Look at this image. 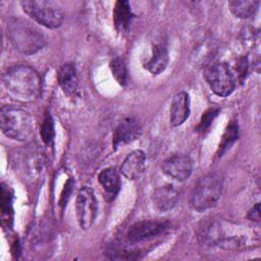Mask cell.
Masks as SVG:
<instances>
[{
  "mask_svg": "<svg viewBox=\"0 0 261 261\" xmlns=\"http://www.w3.org/2000/svg\"><path fill=\"white\" fill-rule=\"evenodd\" d=\"M198 239L205 246H217L225 250H243L258 244V236L249 227L220 218L203 221Z\"/></svg>",
  "mask_w": 261,
  "mask_h": 261,
  "instance_id": "cell-1",
  "label": "cell"
},
{
  "mask_svg": "<svg viewBox=\"0 0 261 261\" xmlns=\"http://www.w3.org/2000/svg\"><path fill=\"white\" fill-rule=\"evenodd\" d=\"M3 86L10 97L19 102H32L41 93V77L28 65H13L2 76Z\"/></svg>",
  "mask_w": 261,
  "mask_h": 261,
  "instance_id": "cell-2",
  "label": "cell"
},
{
  "mask_svg": "<svg viewBox=\"0 0 261 261\" xmlns=\"http://www.w3.org/2000/svg\"><path fill=\"white\" fill-rule=\"evenodd\" d=\"M7 36L15 50L22 54H35L46 44L43 33L31 21L19 17L9 20Z\"/></svg>",
  "mask_w": 261,
  "mask_h": 261,
  "instance_id": "cell-3",
  "label": "cell"
},
{
  "mask_svg": "<svg viewBox=\"0 0 261 261\" xmlns=\"http://www.w3.org/2000/svg\"><path fill=\"white\" fill-rule=\"evenodd\" d=\"M0 124L2 133L12 140L27 142L34 136L33 117L20 107L3 106L0 111Z\"/></svg>",
  "mask_w": 261,
  "mask_h": 261,
  "instance_id": "cell-4",
  "label": "cell"
},
{
  "mask_svg": "<svg viewBox=\"0 0 261 261\" xmlns=\"http://www.w3.org/2000/svg\"><path fill=\"white\" fill-rule=\"evenodd\" d=\"M223 190L224 179L220 173L212 172L202 176L191 195V207L199 212L214 208L221 199Z\"/></svg>",
  "mask_w": 261,
  "mask_h": 261,
  "instance_id": "cell-5",
  "label": "cell"
},
{
  "mask_svg": "<svg viewBox=\"0 0 261 261\" xmlns=\"http://www.w3.org/2000/svg\"><path fill=\"white\" fill-rule=\"evenodd\" d=\"M23 11L39 24L48 29H56L63 21V11L55 1L27 0L22 1Z\"/></svg>",
  "mask_w": 261,
  "mask_h": 261,
  "instance_id": "cell-6",
  "label": "cell"
},
{
  "mask_svg": "<svg viewBox=\"0 0 261 261\" xmlns=\"http://www.w3.org/2000/svg\"><path fill=\"white\" fill-rule=\"evenodd\" d=\"M205 79L210 89L217 96L227 97L234 89V76L230 67L224 62L215 63L208 67Z\"/></svg>",
  "mask_w": 261,
  "mask_h": 261,
  "instance_id": "cell-7",
  "label": "cell"
},
{
  "mask_svg": "<svg viewBox=\"0 0 261 261\" xmlns=\"http://www.w3.org/2000/svg\"><path fill=\"white\" fill-rule=\"evenodd\" d=\"M97 200L94 192L89 187H83L75 200V212L79 225L83 229L90 228L97 216Z\"/></svg>",
  "mask_w": 261,
  "mask_h": 261,
  "instance_id": "cell-8",
  "label": "cell"
},
{
  "mask_svg": "<svg viewBox=\"0 0 261 261\" xmlns=\"http://www.w3.org/2000/svg\"><path fill=\"white\" fill-rule=\"evenodd\" d=\"M168 222L161 220H142L133 224L126 233L130 244L142 243L153 240L168 229Z\"/></svg>",
  "mask_w": 261,
  "mask_h": 261,
  "instance_id": "cell-9",
  "label": "cell"
},
{
  "mask_svg": "<svg viewBox=\"0 0 261 261\" xmlns=\"http://www.w3.org/2000/svg\"><path fill=\"white\" fill-rule=\"evenodd\" d=\"M161 168L168 176L182 181L190 177L193 170L191 158L186 154H175L162 162Z\"/></svg>",
  "mask_w": 261,
  "mask_h": 261,
  "instance_id": "cell-10",
  "label": "cell"
},
{
  "mask_svg": "<svg viewBox=\"0 0 261 261\" xmlns=\"http://www.w3.org/2000/svg\"><path fill=\"white\" fill-rule=\"evenodd\" d=\"M142 133L139 121L134 117H126L119 122L113 134V147L128 144L137 140Z\"/></svg>",
  "mask_w": 261,
  "mask_h": 261,
  "instance_id": "cell-11",
  "label": "cell"
},
{
  "mask_svg": "<svg viewBox=\"0 0 261 261\" xmlns=\"http://www.w3.org/2000/svg\"><path fill=\"white\" fill-rule=\"evenodd\" d=\"M146 168V155L142 150H135L127 154L120 166V172L130 180L142 176Z\"/></svg>",
  "mask_w": 261,
  "mask_h": 261,
  "instance_id": "cell-12",
  "label": "cell"
},
{
  "mask_svg": "<svg viewBox=\"0 0 261 261\" xmlns=\"http://www.w3.org/2000/svg\"><path fill=\"white\" fill-rule=\"evenodd\" d=\"M177 201L178 192L171 185L159 187L152 194L153 206L160 212H166L173 209Z\"/></svg>",
  "mask_w": 261,
  "mask_h": 261,
  "instance_id": "cell-13",
  "label": "cell"
},
{
  "mask_svg": "<svg viewBox=\"0 0 261 261\" xmlns=\"http://www.w3.org/2000/svg\"><path fill=\"white\" fill-rule=\"evenodd\" d=\"M190 115V98L188 93L181 91L177 93L170 106V123L173 126L182 124Z\"/></svg>",
  "mask_w": 261,
  "mask_h": 261,
  "instance_id": "cell-14",
  "label": "cell"
},
{
  "mask_svg": "<svg viewBox=\"0 0 261 261\" xmlns=\"http://www.w3.org/2000/svg\"><path fill=\"white\" fill-rule=\"evenodd\" d=\"M57 81L62 91L67 95H72L76 92L79 86V79L76 68L72 62L64 63L58 73Z\"/></svg>",
  "mask_w": 261,
  "mask_h": 261,
  "instance_id": "cell-15",
  "label": "cell"
},
{
  "mask_svg": "<svg viewBox=\"0 0 261 261\" xmlns=\"http://www.w3.org/2000/svg\"><path fill=\"white\" fill-rule=\"evenodd\" d=\"M169 55L166 47L162 44H157L152 49V55L145 64V67L152 74H159L165 70L168 65Z\"/></svg>",
  "mask_w": 261,
  "mask_h": 261,
  "instance_id": "cell-16",
  "label": "cell"
},
{
  "mask_svg": "<svg viewBox=\"0 0 261 261\" xmlns=\"http://www.w3.org/2000/svg\"><path fill=\"white\" fill-rule=\"evenodd\" d=\"M98 180L105 195L111 197V199L115 198L120 189V177L118 172L112 167L105 168L99 173Z\"/></svg>",
  "mask_w": 261,
  "mask_h": 261,
  "instance_id": "cell-17",
  "label": "cell"
},
{
  "mask_svg": "<svg viewBox=\"0 0 261 261\" xmlns=\"http://www.w3.org/2000/svg\"><path fill=\"white\" fill-rule=\"evenodd\" d=\"M130 20L132 9L129 3L124 0L117 1L113 9V22L116 31L120 34L125 33L129 28Z\"/></svg>",
  "mask_w": 261,
  "mask_h": 261,
  "instance_id": "cell-18",
  "label": "cell"
},
{
  "mask_svg": "<svg viewBox=\"0 0 261 261\" xmlns=\"http://www.w3.org/2000/svg\"><path fill=\"white\" fill-rule=\"evenodd\" d=\"M230 11L240 18H249L255 14L258 9L259 1L255 0H243V1H230L228 2Z\"/></svg>",
  "mask_w": 261,
  "mask_h": 261,
  "instance_id": "cell-19",
  "label": "cell"
},
{
  "mask_svg": "<svg viewBox=\"0 0 261 261\" xmlns=\"http://www.w3.org/2000/svg\"><path fill=\"white\" fill-rule=\"evenodd\" d=\"M2 225L9 227L12 222V193L2 184V204H1Z\"/></svg>",
  "mask_w": 261,
  "mask_h": 261,
  "instance_id": "cell-20",
  "label": "cell"
},
{
  "mask_svg": "<svg viewBox=\"0 0 261 261\" xmlns=\"http://www.w3.org/2000/svg\"><path fill=\"white\" fill-rule=\"evenodd\" d=\"M238 137H239L238 123L236 121H230L221 138V141L217 150V155L221 156L225 151H227L231 147V145L238 140Z\"/></svg>",
  "mask_w": 261,
  "mask_h": 261,
  "instance_id": "cell-21",
  "label": "cell"
},
{
  "mask_svg": "<svg viewBox=\"0 0 261 261\" xmlns=\"http://www.w3.org/2000/svg\"><path fill=\"white\" fill-rule=\"evenodd\" d=\"M41 137L43 139V142L47 146H52L54 142V137H55V130H54V121L52 116L50 115L49 112L45 114V117L43 119L42 125H41V130H40Z\"/></svg>",
  "mask_w": 261,
  "mask_h": 261,
  "instance_id": "cell-22",
  "label": "cell"
},
{
  "mask_svg": "<svg viewBox=\"0 0 261 261\" xmlns=\"http://www.w3.org/2000/svg\"><path fill=\"white\" fill-rule=\"evenodd\" d=\"M110 69L112 72L113 77L116 80V82L124 86L126 84V66L122 58L115 57L110 62Z\"/></svg>",
  "mask_w": 261,
  "mask_h": 261,
  "instance_id": "cell-23",
  "label": "cell"
},
{
  "mask_svg": "<svg viewBox=\"0 0 261 261\" xmlns=\"http://www.w3.org/2000/svg\"><path fill=\"white\" fill-rule=\"evenodd\" d=\"M218 112H219V109L215 108V107H212V108H209L208 110H206L203 113V115L201 117V120H200V123L197 127L198 132L201 133V134H205L207 132V129L210 127L214 118L217 116Z\"/></svg>",
  "mask_w": 261,
  "mask_h": 261,
  "instance_id": "cell-24",
  "label": "cell"
},
{
  "mask_svg": "<svg viewBox=\"0 0 261 261\" xmlns=\"http://www.w3.org/2000/svg\"><path fill=\"white\" fill-rule=\"evenodd\" d=\"M73 188H74V181L69 178L67 180V182L65 184L64 186V189L62 191V194H61V197H60V205L61 206H64L66 205L67 201L69 200L71 194H72V191H73Z\"/></svg>",
  "mask_w": 261,
  "mask_h": 261,
  "instance_id": "cell-25",
  "label": "cell"
},
{
  "mask_svg": "<svg viewBox=\"0 0 261 261\" xmlns=\"http://www.w3.org/2000/svg\"><path fill=\"white\" fill-rule=\"evenodd\" d=\"M236 69L239 73V79L241 81H243L246 76L247 73V68H248V63H247V59L246 58H240L237 63H236Z\"/></svg>",
  "mask_w": 261,
  "mask_h": 261,
  "instance_id": "cell-26",
  "label": "cell"
},
{
  "mask_svg": "<svg viewBox=\"0 0 261 261\" xmlns=\"http://www.w3.org/2000/svg\"><path fill=\"white\" fill-rule=\"evenodd\" d=\"M248 218L255 222L260 221V205H259V203H256L255 206H253V208H251L249 210Z\"/></svg>",
  "mask_w": 261,
  "mask_h": 261,
  "instance_id": "cell-27",
  "label": "cell"
}]
</instances>
